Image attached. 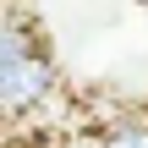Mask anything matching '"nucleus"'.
<instances>
[{
	"instance_id": "nucleus-1",
	"label": "nucleus",
	"mask_w": 148,
	"mask_h": 148,
	"mask_svg": "<svg viewBox=\"0 0 148 148\" xmlns=\"http://www.w3.org/2000/svg\"><path fill=\"white\" fill-rule=\"evenodd\" d=\"M55 71L49 55L33 44V33L22 22L0 27V115H27L33 104H44Z\"/></svg>"
},
{
	"instance_id": "nucleus-2",
	"label": "nucleus",
	"mask_w": 148,
	"mask_h": 148,
	"mask_svg": "<svg viewBox=\"0 0 148 148\" xmlns=\"http://www.w3.org/2000/svg\"><path fill=\"white\" fill-rule=\"evenodd\" d=\"M99 148H148V121H143V126H115Z\"/></svg>"
},
{
	"instance_id": "nucleus-3",
	"label": "nucleus",
	"mask_w": 148,
	"mask_h": 148,
	"mask_svg": "<svg viewBox=\"0 0 148 148\" xmlns=\"http://www.w3.org/2000/svg\"><path fill=\"white\" fill-rule=\"evenodd\" d=\"M143 5H148V0H143Z\"/></svg>"
}]
</instances>
